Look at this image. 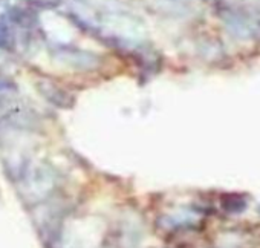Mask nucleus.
<instances>
[{
	"mask_svg": "<svg viewBox=\"0 0 260 248\" xmlns=\"http://www.w3.org/2000/svg\"><path fill=\"white\" fill-rule=\"evenodd\" d=\"M16 103V98L11 95V94H4L0 95V113L7 109H11V106Z\"/></svg>",
	"mask_w": 260,
	"mask_h": 248,
	"instance_id": "obj_2",
	"label": "nucleus"
},
{
	"mask_svg": "<svg viewBox=\"0 0 260 248\" xmlns=\"http://www.w3.org/2000/svg\"><path fill=\"white\" fill-rule=\"evenodd\" d=\"M8 19L11 22L17 23V25L23 26V28L31 26L34 23L32 14L29 11H26V10H22V8H13V10H10L8 11Z\"/></svg>",
	"mask_w": 260,
	"mask_h": 248,
	"instance_id": "obj_1",
	"label": "nucleus"
},
{
	"mask_svg": "<svg viewBox=\"0 0 260 248\" xmlns=\"http://www.w3.org/2000/svg\"><path fill=\"white\" fill-rule=\"evenodd\" d=\"M17 86L11 81V80H7V78H0V92H4V90H16Z\"/></svg>",
	"mask_w": 260,
	"mask_h": 248,
	"instance_id": "obj_3",
	"label": "nucleus"
}]
</instances>
